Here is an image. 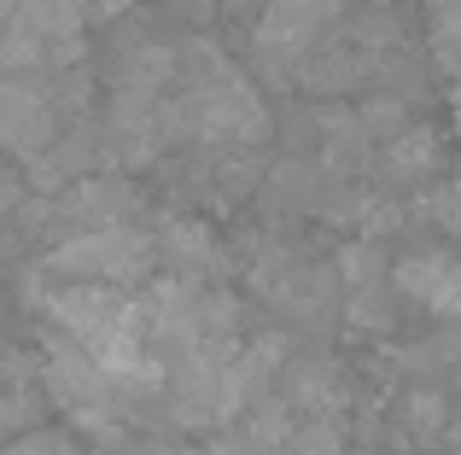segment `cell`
<instances>
[{
    "mask_svg": "<svg viewBox=\"0 0 461 455\" xmlns=\"http://www.w3.org/2000/svg\"><path fill=\"white\" fill-rule=\"evenodd\" d=\"M0 455H77V450H70V438L35 433V438H18V444H12V450H0Z\"/></svg>",
    "mask_w": 461,
    "mask_h": 455,
    "instance_id": "4",
    "label": "cell"
},
{
    "mask_svg": "<svg viewBox=\"0 0 461 455\" xmlns=\"http://www.w3.org/2000/svg\"><path fill=\"white\" fill-rule=\"evenodd\" d=\"M321 12H327V6H315V0H269V12H263V47L298 53V47L315 35Z\"/></svg>",
    "mask_w": 461,
    "mask_h": 455,
    "instance_id": "3",
    "label": "cell"
},
{
    "mask_svg": "<svg viewBox=\"0 0 461 455\" xmlns=\"http://www.w3.org/2000/svg\"><path fill=\"white\" fill-rule=\"evenodd\" d=\"M47 263H53V274H70V281H129L147 263V239L105 222L94 234H77L70 245H59Z\"/></svg>",
    "mask_w": 461,
    "mask_h": 455,
    "instance_id": "1",
    "label": "cell"
},
{
    "mask_svg": "<svg viewBox=\"0 0 461 455\" xmlns=\"http://www.w3.org/2000/svg\"><path fill=\"white\" fill-rule=\"evenodd\" d=\"M53 100H47L41 82L18 76H0V147H12L18 158H41L53 147Z\"/></svg>",
    "mask_w": 461,
    "mask_h": 455,
    "instance_id": "2",
    "label": "cell"
},
{
    "mask_svg": "<svg viewBox=\"0 0 461 455\" xmlns=\"http://www.w3.org/2000/svg\"><path fill=\"white\" fill-rule=\"evenodd\" d=\"M129 0H82V12H94V18H112V12H123Z\"/></svg>",
    "mask_w": 461,
    "mask_h": 455,
    "instance_id": "5",
    "label": "cell"
}]
</instances>
